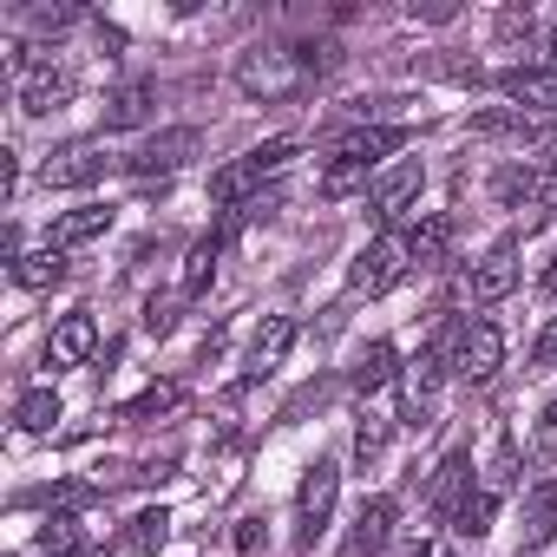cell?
Returning <instances> with one entry per match:
<instances>
[{
	"mask_svg": "<svg viewBox=\"0 0 557 557\" xmlns=\"http://www.w3.org/2000/svg\"><path fill=\"white\" fill-rule=\"evenodd\" d=\"M329 66H335V53L309 47V40H296V47H249V53H236V86L269 106V99H296Z\"/></svg>",
	"mask_w": 557,
	"mask_h": 557,
	"instance_id": "6da1fadb",
	"label": "cell"
},
{
	"mask_svg": "<svg viewBox=\"0 0 557 557\" xmlns=\"http://www.w3.org/2000/svg\"><path fill=\"white\" fill-rule=\"evenodd\" d=\"M289 164H296V138L249 145L243 158H230L223 171H210V197H216V203H230V210H243L249 197H262V184H269V177H283Z\"/></svg>",
	"mask_w": 557,
	"mask_h": 557,
	"instance_id": "7a4b0ae2",
	"label": "cell"
},
{
	"mask_svg": "<svg viewBox=\"0 0 557 557\" xmlns=\"http://www.w3.org/2000/svg\"><path fill=\"white\" fill-rule=\"evenodd\" d=\"M197 151H203V132H197V125H171V132L145 138V145H138L132 158H119V164H125L138 184H164V177H177Z\"/></svg>",
	"mask_w": 557,
	"mask_h": 557,
	"instance_id": "3957f363",
	"label": "cell"
},
{
	"mask_svg": "<svg viewBox=\"0 0 557 557\" xmlns=\"http://www.w3.org/2000/svg\"><path fill=\"white\" fill-rule=\"evenodd\" d=\"M335 498H342V466H335V459H315V466L302 472V492H296V544H302V550H315V537L329 531Z\"/></svg>",
	"mask_w": 557,
	"mask_h": 557,
	"instance_id": "277c9868",
	"label": "cell"
},
{
	"mask_svg": "<svg viewBox=\"0 0 557 557\" xmlns=\"http://www.w3.org/2000/svg\"><path fill=\"white\" fill-rule=\"evenodd\" d=\"M407 269H413L407 236H374V243L355 256V269H348V289H355V296H387Z\"/></svg>",
	"mask_w": 557,
	"mask_h": 557,
	"instance_id": "5b68a950",
	"label": "cell"
},
{
	"mask_svg": "<svg viewBox=\"0 0 557 557\" xmlns=\"http://www.w3.org/2000/svg\"><path fill=\"white\" fill-rule=\"evenodd\" d=\"M446 368H453L459 381H492V374L505 368V335H498L492 322H459Z\"/></svg>",
	"mask_w": 557,
	"mask_h": 557,
	"instance_id": "8992f818",
	"label": "cell"
},
{
	"mask_svg": "<svg viewBox=\"0 0 557 557\" xmlns=\"http://www.w3.org/2000/svg\"><path fill=\"white\" fill-rule=\"evenodd\" d=\"M112 171V151L99 145V138H73V145H60L47 164H40V184H53V190H79V184H99Z\"/></svg>",
	"mask_w": 557,
	"mask_h": 557,
	"instance_id": "52a82bcc",
	"label": "cell"
},
{
	"mask_svg": "<svg viewBox=\"0 0 557 557\" xmlns=\"http://www.w3.org/2000/svg\"><path fill=\"white\" fill-rule=\"evenodd\" d=\"M407 145V125H355L329 145V164H348V171H374L381 158H394Z\"/></svg>",
	"mask_w": 557,
	"mask_h": 557,
	"instance_id": "ba28073f",
	"label": "cell"
},
{
	"mask_svg": "<svg viewBox=\"0 0 557 557\" xmlns=\"http://www.w3.org/2000/svg\"><path fill=\"white\" fill-rule=\"evenodd\" d=\"M518 289V243L505 236V243H492L485 249V262H472V275H466V296L485 309V302H505Z\"/></svg>",
	"mask_w": 557,
	"mask_h": 557,
	"instance_id": "9c48e42d",
	"label": "cell"
},
{
	"mask_svg": "<svg viewBox=\"0 0 557 557\" xmlns=\"http://www.w3.org/2000/svg\"><path fill=\"white\" fill-rule=\"evenodd\" d=\"M420 184H426V171H420V158H400V164H387L374 184H368V203H374V216L381 223H394L413 197H420Z\"/></svg>",
	"mask_w": 557,
	"mask_h": 557,
	"instance_id": "30bf717a",
	"label": "cell"
},
{
	"mask_svg": "<svg viewBox=\"0 0 557 557\" xmlns=\"http://www.w3.org/2000/svg\"><path fill=\"white\" fill-rule=\"evenodd\" d=\"M498 92H505L518 112L544 119V112H557V66H511V73L498 79Z\"/></svg>",
	"mask_w": 557,
	"mask_h": 557,
	"instance_id": "8fae6325",
	"label": "cell"
},
{
	"mask_svg": "<svg viewBox=\"0 0 557 557\" xmlns=\"http://www.w3.org/2000/svg\"><path fill=\"white\" fill-rule=\"evenodd\" d=\"M79 92V79L66 73V66H53V60H40L27 79H21V112H34V119H47V112H60L66 99Z\"/></svg>",
	"mask_w": 557,
	"mask_h": 557,
	"instance_id": "7c38bea8",
	"label": "cell"
},
{
	"mask_svg": "<svg viewBox=\"0 0 557 557\" xmlns=\"http://www.w3.org/2000/svg\"><path fill=\"white\" fill-rule=\"evenodd\" d=\"M387 537H394V498H387V492H374V498H361V511H355V531H348L342 557H374V550H387Z\"/></svg>",
	"mask_w": 557,
	"mask_h": 557,
	"instance_id": "4fadbf2b",
	"label": "cell"
},
{
	"mask_svg": "<svg viewBox=\"0 0 557 557\" xmlns=\"http://www.w3.org/2000/svg\"><path fill=\"white\" fill-rule=\"evenodd\" d=\"M296 348V322L289 315H269L249 342V361H243V381H269L275 368H283V355Z\"/></svg>",
	"mask_w": 557,
	"mask_h": 557,
	"instance_id": "5bb4252c",
	"label": "cell"
},
{
	"mask_svg": "<svg viewBox=\"0 0 557 557\" xmlns=\"http://www.w3.org/2000/svg\"><path fill=\"white\" fill-rule=\"evenodd\" d=\"M99 348V322L79 309V315H60V329H53V342H47V368H79L86 355Z\"/></svg>",
	"mask_w": 557,
	"mask_h": 557,
	"instance_id": "9a60e30c",
	"label": "cell"
},
{
	"mask_svg": "<svg viewBox=\"0 0 557 557\" xmlns=\"http://www.w3.org/2000/svg\"><path fill=\"white\" fill-rule=\"evenodd\" d=\"M158 106V79H125L112 99H106V132H138Z\"/></svg>",
	"mask_w": 557,
	"mask_h": 557,
	"instance_id": "2e32d148",
	"label": "cell"
},
{
	"mask_svg": "<svg viewBox=\"0 0 557 557\" xmlns=\"http://www.w3.org/2000/svg\"><path fill=\"white\" fill-rule=\"evenodd\" d=\"M106 230H112V203H79V210L53 216L47 243H53V249H73V243H92V236H106Z\"/></svg>",
	"mask_w": 557,
	"mask_h": 557,
	"instance_id": "e0dca14e",
	"label": "cell"
},
{
	"mask_svg": "<svg viewBox=\"0 0 557 557\" xmlns=\"http://www.w3.org/2000/svg\"><path fill=\"white\" fill-rule=\"evenodd\" d=\"M466 485H472V453L466 446H453L446 459H440V472H433V485H426V498H433V511H459V498H466Z\"/></svg>",
	"mask_w": 557,
	"mask_h": 557,
	"instance_id": "ac0fdd59",
	"label": "cell"
},
{
	"mask_svg": "<svg viewBox=\"0 0 557 557\" xmlns=\"http://www.w3.org/2000/svg\"><path fill=\"white\" fill-rule=\"evenodd\" d=\"M557 537V479H537L524 492V550H544Z\"/></svg>",
	"mask_w": 557,
	"mask_h": 557,
	"instance_id": "d6986e66",
	"label": "cell"
},
{
	"mask_svg": "<svg viewBox=\"0 0 557 557\" xmlns=\"http://www.w3.org/2000/svg\"><path fill=\"white\" fill-rule=\"evenodd\" d=\"M446 249H453V216H420V223L407 230V256H413V269H440Z\"/></svg>",
	"mask_w": 557,
	"mask_h": 557,
	"instance_id": "ffe728a7",
	"label": "cell"
},
{
	"mask_svg": "<svg viewBox=\"0 0 557 557\" xmlns=\"http://www.w3.org/2000/svg\"><path fill=\"white\" fill-rule=\"evenodd\" d=\"M394 374H400L394 342H368V348H361V361H355V374H348V387H355V394H381Z\"/></svg>",
	"mask_w": 557,
	"mask_h": 557,
	"instance_id": "44dd1931",
	"label": "cell"
},
{
	"mask_svg": "<svg viewBox=\"0 0 557 557\" xmlns=\"http://www.w3.org/2000/svg\"><path fill=\"white\" fill-rule=\"evenodd\" d=\"M14 283L21 289H53V283H66V249H27L21 262H14Z\"/></svg>",
	"mask_w": 557,
	"mask_h": 557,
	"instance_id": "7402d4cb",
	"label": "cell"
},
{
	"mask_svg": "<svg viewBox=\"0 0 557 557\" xmlns=\"http://www.w3.org/2000/svg\"><path fill=\"white\" fill-rule=\"evenodd\" d=\"M492 197L505 203V210H524V203H537V164H498L492 171Z\"/></svg>",
	"mask_w": 557,
	"mask_h": 557,
	"instance_id": "603a6c76",
	"label": "cell"
},
{
	"mask_svg": "<svg viewBox=\"0 0 557 557\" xmlns=\"http://www.w3.org/2000/svg\"><path fill=\"white\" fill-rule=\"evenodd\" d=\"M177 400H184V387H177V381H158V387H145L138 400H125V407H119V426H145V420H164Z\"/></svg>",
	"mask_w": 557,
	"mask_h": 557,
	"instance_id": "cb8c5ba5",
	"label": "cell"
},
{
	"mask_svg": "<svg viewBox=\"0 0 557 557\" xmlns=\"http://www.w3.org/2000/svg\"><path fill=\"white\" fill-rule=\"evenodd\" d=\"M53 420H60V394L53 387H27L14 400V426L21 433H53Z\"/></svg>",
	"mask_w": 557,
	"mask_h": 557,
	"instance_id": "d4e9b609",
	"label": "cell"
},
{
	"mask_svg": "<svg viewBox=\"0 0 557 557\" xmlns=\"http://www.w3.org/2000/svg\"><path fill=\"white\" fill-rule=\"evenodd\" d=\"M216 256H223V230L203 236V243H190V256H184V289H177V296H203V289H210Z\"/></svg>",
	"mask_w": 557,
	"mask_h": 557,
	"instance_id": "484cf974",
	"label": "cell"
},
{
	"mask_svg": "<svg viewBox=\"0 0 557 557\" xmlns=\"http://www.w3.org/2000/svg\"><path fill=\"white\" fill-rule=\"evenodd\" d=\"M472 132H479V138H537V119L518 112V106H498V112H479Z\"/></svg>",
	"mask_w": 557,
	"mask_h": 557,
	"instance_id": "4316f807",
	"label": "cell"
},
{
	"mask_svg": "<svg viewBox=\"0 0 557 557\" xmlns=\"http://www.w3.org/2000/svg\"><path fill=\"white\" fill-rule=\"evenodd\" d=\"M446 374H453V368H446V348H426V355H420V361L407 368V387H413L407 400L433 407V394H440V381H446Z\"/></svg>",
	"mask_w": 557,
	"mask_h": 557,
	"instance_id": "83f0119b",
	"label": "cell"
},
{
	"mask_svg": "<svg viewBox=\"0 0 557 557\" xmlns=\"http://www.w3.org/2000/svg\"><path fill=\"white\" fill-rule=\"evenodd\" d=\"M40 550H53V557H86V531H79V518H73V511H53V518L40 524Z\"/></svg>",
	"mask_w": 557,
	"mask_h": 557,
	"instance_id": "f1b7e54d",
	"label": "cell"
},
{
	"mask_svg": "<svg viewBox=\"0 0 557 557\" xmlns=\"http://www.w3.org/2000/svg\"><path fill=\"white\" fill-rule=\"evenodd\" d=\"M479 492H485V498H511V492H518V446H498V453L485 459Z\"/></svg>",
	"mask_w": 557,
	"mask_h": 557,
	"instance_id": "f546056e",
	"label": "cell"
},
{
	"mask_svg": "<svg viewBox=\"0 0 557 557\" xmlns=\"http://www.w3.org/2000/svg\"><path fill=\"white\" fill-rule=\"evenodd\" d=\"M164 537H171V511H164V505L138 511V518H132V531H125V544H132V550H145V557H151V550H164Z\"/></svg>",
	"mask_w": 557,
	"mask_h": 557,
	"instance_id": "4dcf8cb0",
	"label": "cell"
},
{
	"mask_svg": "<svg viewBox=\"0 0 557 557\" xmlns=\"http://www.w3.org/2000/svg\"><path fill=\"white\" fill-rule=\"evenodd\" d=\"M492 511H498V498L466 492V498H459V511H453V531H459V537H485V531H492Z\"/></svg>",
	"mask_w": 557,
	"mask_h": 557,
	"instance_id": "1f68e13d",
	"label": "cell"
},
{
	"mask_svg": "<svg viewBox=\"0 0 557 557\" xmlns=\"http://www.w3.org/2000/svg\"><path fill=\"white\" fill-rule=\"evenodd\" d=\"M177 302H184V296H151V302H145V315H138V322H145V335H171V329H177Z\"/></svg>",
	"mask_w": 557,
	"mask_h": 557,
	"instance_id": "d6a6232c",
	"label": "cell"
},
{
	"mask_svg": "<svg viewBox=\"0 0 557 557\" xmlns=\"http://www.w3.org/2000/svg\"><path fill=\"white\" fill-rule=\"evenodd\" d=\"M381 446H387V420H381V413H368V420L355 426V453H361V466H368Z\"/></svg>",
	"mask_w": 557,
	"mask_h": 557,
	"instance_id": "836d02e7",
	"label": "cell"
},
{
	"mask_svg": "<svg viewBox=\"0 0 557 557\" xmlns=\"http://www.w3.org/2000/svg\"><path fill=\"white\" fill-rule=\"evenodd\" d=\"M531 446H537V459H557V400L537 413V433H531Z\"/></svg>",
	"mask_w": 557,
	"mask_h": 557,
	"instance_id": "e575fe53",
	"label": "cell"
},
{
	"mask_svg": "<svg viewBox=\"0 0 557 557\" xmlns=\"http://www.w3.org/2000/svg\"><path fill=\"white\" fill-rule=\"evenodd\" d=\"M73 21H86V8H34V27H40V34H60V27H73Z\"/></svg>",
	"mask_w": 557,
	"mask_h": 557,
	"instance_id": "d590c367",
	"label": "cell"
},
{
	"mask_svg": "<svg viewBox=\"0 0 557 557\" xmlns=\"http://www.w3.org/2000/svg\"><path fill=\"white\" fill-rule=\"evenodd\" d=\"M407 21H426V27H446V21H459V8H453V0H433V8H407Z\"/></svg>",
	"mask_w": 557,
	"mask_h": 557,
	"instance_id": "8d00e7d4",
	"label": "cell"
},
{
	"mask_svg": "<svg viewBox=\"0 0 557 557\" xmlns=\"http://www.w3.org/2000/svg\"><path fill=\"white\" fill-rule=\"evenodd\" d=\"M14 184H21V151L8 145L0 151V197H14Z\"/></svg>",
	"mask_w": 557,
	"mask_h": 557,
	"instance_id": "74e56055",
	"label": "cell"
},
{
	"mask_svg": "<svg viewBox=\"0 0 557 557\" xmlns=\"http://www.w3.org/2000/svg\"><path fill=\"white\" fill-rule=\"evenodd\" d=\"M322 394H329V387H322V381H315V387H302V394H296V400H289V407H283V420H302V413H309V407H322Z\"/></svg>",
	"mask_w": 557,
	"mask_h": 557,
	"instance_id": "f35d334b",
	"label": "cell"
},
{
	"mask_svg": "<svg viewBox=\"0 0 557 557\" xmlns=\"http://www.w3.org/2000/svg\"><path fill=\"white\" fill-rule=\"evenodd\" d=\"M236 550H262V518H243L236 524Z\"/></svg>",
	"mask_w": 557,
	"mask_h": 557,
	"instance_id": "ab89813d",
	"label": "cell"
},
{
	"mask_svg": "<svg viewBox=\"0 0 557 557\" xmlns=\"http://www.w3.org/2000/svg\"><path fill=\"white\" fill-rule=\"evenodd\" d=\"M537 368H557V322L537 335Z\"/></svg>",
	"mask_w": 557,
	"mask_h": 557,
	"instance_id": "60d3db41",
	"label": "cell"
},
{
	"mask_svg": "<svg viewBox=\"0 0 557 557\" xmlns=\"http://www.w3.org/2000/svg\"><path fill=\"white\" fill-rule=\"evenodd\" d=\"M544 302H557V256H550V269H544Z\"/></svg>",
	"mask_w": 557,
	"mask_h": 557,
	"instance_id": "b9f144b4",
	"label": "cell"
},
{
	"mask_svg": "<svg viewBox=\"0 0 557 557\" xmlns=\"http://www.w3.org/2000/svg\"><path fill=\"white\" fill-rule=\"evenodd\" d=\"M400 557H433V550H426V544H407V550H400Z\"/></svg>",
	"mask_w": 557,
	"mask_h": 557,
	"instance_id": "7bdbcfd3",
	"label": "cell"
},
{
	"mask_svg": "<svg viewBox=\"0 0 557 557\" xmlns=\"http://www.w3.org/2000/svg\"><path fill=\"white\" fill-rule=\"evenodd\" d=\"M86 557H106V550H86Z\"/></svg>",
	"mask_w": 557,
	"mask_h": 557,
	"instance_id": "ee69618b",
	"label": "cell"
},
{
	"mask_svg": "<svg viewBox=\"0 0 557 557\" xmlns=\"http://www.w3.org/2000/svg\"><path fill=\"white\" fill-rule=\"evenodd\" d=\"M550 171H557V164H550Z\"/></svg>",
	"mask_w": 557,
	"mask_h": 557,
	"instance_id": "f6af8a7d",
	"label": "cell"
}]
</instances>
